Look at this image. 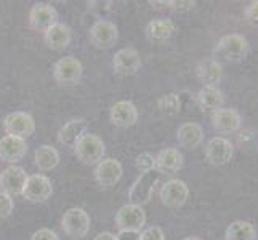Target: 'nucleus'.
Returning <instances> with one entry per match:
<instances>
[{"label": "nucleus", "instance_id": "f257e3e1", "mask_svg": "<svg viewBox=\"0 0 258 240\" xmlns=\"http://www.w3.org/2000/svg\"><path fill=\"white\" fill-rule=\"evenodd\" d=\"M213 53L220 59L229 61V63H239L247 56L248 42L241 34H228L218 40Z\"/></svg>", "mask_w": 258, "mask_h": 240}, {"label": "nucleus", "instance_id": "f03ea898", "mask_svg": "<svg viewBox=\"0 0 258 240\" xmlns=\"http://www.w3.org/2000/svg\"><path fill=\"white\" fill-rule=\"evenodd\" d=\"M104 152H106V147H104L103 139L96 135H92V133H84L74 144L76 157L88 165L101 162Z\"/></svg>", "mask_w": 258, "mask_h": 240}, {"label": "nucleus", "instance_id": "7ed1b4c3", "mask_svg": "<svg viewBox=\"0 0 258 240\" xmlns=\"http://www.w3.org/2000/svg\"><path fill=\"white\" fill-rule=\"evenodd\" d=\"M159 175L156 170H151V172H146V173H141L138 176V180L133 183L132 189L128 192V199H130V203L133 205H138V207H143L145 203H148L153 197V192H154V188L159 181Z\"/></svg>", "mask_w": 258, "mask_h": 240}, {"label": "nucleus", "instance_id": "20e7f679", "mask_svg": "<svg viewBox=\"0 0 258 240\" xmlns=\"http://www.w3.org/2000/svg\"><path fill=\"white\" fill-rule=\"evenodd\" d=\"M63 230L76 238H82L90 230V216L84 208H69L61 219Z\"/></svg>", "mask_w": 258, "mask_h": 240}, {"label": "nucleus", "instance_id": "39448f33", "mask_svg": "<svg viewBox=\"0 0 258 240\" xmlns=\"http://www.w3.org/2000/svg\"><path fill=\"white\" fill-rule=\"evenodd\" d=\"M119 37V32L115 24L108 20H98L88 32V40L92 42V45L96 48H112L115 45Z\"/></svg>", "mask_w": 258, "mask_h": 240}, {"label": "nucleus", "instance_id": "423d86ee", "mask_svg": "<svg viewBox=\"0 0 258 240\" xmlns=\"http://www.w3.org/2000/svg\"><path fill=\"white\" fill-rule=\"evenodd\" d=\"M84 67L82 63L74 56H64L58 59L53 66V77L61 85H73L77 84L82 77Z\"/></svg>", "mask_w": 258, "mask_h": 240}, {"label": "nucleus", "instance_id": "0eeeda50", "mask_svg": "<svg viewBox=\"0 0 258 240\" xmlns=\"http://www.w3.org/2000/svg\"><path fill=\"white\" fill-rule=\"evenodd\" d=\"M4 128L7 131V135L18 136L26 139L28 136L34 135L35 131V122L32 119V115L28 112L16 111L8 114L4 120Z\"/></svg>", "mask_w": 258, "mask_h": 240}, {"label": "nucleus", "instance_id": "6e6552de", "mask_svg": "<svg viewBox=\"0 0 258 240\" xmlns=\"http://www.w3.org/2000/svg\"><path fill=\"white\" fill-rule=\"evenodd\" d=\"M51 194H53V186L48 178L43 175H32L28 176V181L24 184L21 195L26 200L39 203L48 200L51 197Z\"/></svg>", "mask_w": 258, "mask_h": 240}, {"label": "nucleus", "instance_id": "1a4fd4ad", "mask_svg": "<svg viewBox=\"0 0 258 240\" xmlns=\"http://www.w3.org/2000/svg\"><path fill=\"white\" fill-rule=\"evenodd\" d=\"M145 223H146L145 210L138 205H133V203L123 205L117 211V215H115V226L120 230H137V232H140L143 229Z\"/></svg>", "mask_w": 258, "mask_h": 240}, {"label": "nucleus", "instance_id": "9d476101", "mask_svg": "<svg viewBox=\"0 0 258 240\" xmlns=\"http://www.w3.org/2000/svg\"><path fill=\"white\" fill-rule=\"evenodd\" d=\"M26 181H28V175H26L24 168L18 165L7 167L0 173V188H2V192L8 194L10 197L23 194Z\"/></svg>", "mask_w": 258, "mask_h": 240}, {"label": "nucleus", "instance_id": "9b49d317", "mask_svg": "<svg viewBox=\"0 0 258 240\" xmlns=\"http://www.w3.org/2000/svg\"><path fill=\"white\" fill-rule=\"evenodd\" d=\"M241 114L233 108H220L212 114V127L221 135H229L241 128Z\"/></svg>", "mask_w": 258, "mask_h": 240}, {"label": "nucleus", "instance_id": "f8f14e48", "mask_svg": "<svg viewBox=\"0 0 258 240\" xmlns=\"http://www.w3.org/2000/svg\"><path fill=\"white\" fill-rule=\"evenodd\" d=\"M189 197V189L184 181L181 180H170L167 181L161 189V200L165 207L180 208L183 207Z\"/></svg>", "mask_w": 258, "mask_h": 240}, {"label": "nucleus", "instance_id": "ddd939ff", "mask_svg": "<svg viewBox=\"0 0 258 240\" xmlns=\"http://www.w3.org/2000/svg\"><path fill=\"white\" fill-rule=\"evenodd\" d=\"M58 23L56 10L48 4H37L29 12V24L31 28L39 32H47L53 24Z\"/></svg>", "mask_w": 258, "mask_h": 240}, {"label": "nucleus", "instance_id": "4468645a", "mask_svg": "<svg viewBox=\"0 0 258 240\" xmlns=\"http://www.w3.org/2000/svg\"><path fill=\"white\" fill-rule=\"evenodd\" d=\"M26 152H28L26 139L12 135H5L0 139V160L2 162L15 165L26 155Z\"/></svg>", "mask_w": 258, "mask_h": 240}, {"label": "nucleus", "instance_id": "2eb2a0df", "mask_svg": "<svg viewBox=\"0 0 258 240\" xmlns=\"http://www.w3.org/2000/svg\"><path fill=\"white\" fill-rule=\"evenodd\" d=\"M206 157L212 165H226L233 157V144L223 136H213L206 146Z\"/></svg>", "mask_w": 258, "mask_h": 240}, {"label": "nucleus", "instance_id": "dca6fc26", "mask_svg": "<svg viewBox=\"0 0 258 240\" xmlns=\"http://www.w3.org/2000/svg\"><path fill=\"white\" fill-rule=\"evenodd\" d=\"M95 178L103 188H112L122 178V165L115 158H103L96 164Z\"/></svg>", "mask_w": 258, "mask_h": 240}, {"label": "nucleus", "instance_id": "f3484780", "mask_svg": "<svg viewBox=\"0 0 258 240\" xmlns=\"http://www.w3.org/2000/svg\"><path fill=\"white\" fill-rule=\"evenodd\" d=\"M114 70L120 75L135 74L141 66V58L137 50L133 48H122L114 55L112 59Z\"/></svg>", "mask_w": 258, "mask_h": 240}, {"label": "nucleus", "instance_id": "a211bd4d", "mask_svg": "<svg viewBox=\"0 0 258 240\" xmlns=\"http://www.w3.org/2000/svg\"><path fill=\"white\" fill-rule=\"evenodd\" d=\"M138 120V109L132 101H119L111 108V122L115 127L128 128Z\"/></svg>", "mask_w": 258, "mask_h": 240}, {"label": "nucleus", "instance_id": "6ab92c4d", "mask_svg": "<svg viewBox=\"0 0 258 240\" xmlns=\"http://www.w3.org/2000/svg\"><path fill=\"white\" fill-rule=\"evenodd\" d=\"M183 167V155L173 147L162 149L156 155V172L159 175H175Z\"/></svg>", "mask_w": 258, "mask_h": 240}, {"label": "nucleus", "instance_id": "aec40b11", "mask_svg": "<svg viewBox=\"0 0 258 240\" xmlns=\"http://www.w3.org/2000/svg\"><path fill=\"white\" fill-rule=\"evenodd\" d=\"M196 74H198L204 87H217V84L221 80V75H223V67L218 63V59L207 58L198 64Z\"/></svg>", "mask_w": 258, "mask_h": 240}, {"label": "nucleus", "instance_id": "412c9836", "mask_svg": "<svg viewBox=\"0 0 258 240\" xmlns=\"http://www.w3.org/2000/svg\"><path fill=\"white\" fill-rule=\"evenodd\" d=\"M176 139H178V143H180V146L186 149H194L202 143L204 130L199 123H194V122L183 123L176 131Z\"/></svg>", "mask_w": 258, "mask_h": 240}, {"label": "nucleus", "instance_id": "4be33fe9", "mask_svg": "<svg viewBox=\"0 0 258 240\" xmlns=\"http://www.w3.org/2000/svg\"><path fill=\"white\" fill-rule=\"evenodd\" d=\"M196 103L202 111H217L223 106L225 96L218 87H202L196 95Z\"/></svg>", "mask_w": 258, "mask_h": 240}, {"label": "nucleus", "instance_id": "5701e85b", "mask_svg": "<svg viewBox=\"0 0 258 240\" xmlns=\"http://www.w3.org/2000/svg\"><path fill=\"white\" fill-rule=\"evenodd\" d=\"M73 39L69 26L64 23H56L45 32V43L51 50H64Z\"/></svg>", "mask_w": 258, "mask_h": 240}, {"label": "nucleus", "instance_id": "b1692460", "mask_svg": "<svg viewBox=\"0 0 258 240\" xmlns=\"http://www.w3.org/2000/svg\"><path fill=\"white\" fill-rule=\"evenodd\" d=\"M85 130H87V122L84 119L69 120L66 125L61 127V130L58 133V141L63 146L74 147V144L79 141V138L84 135Z\"/></svg>", "mask_w": 258, "mask_h": 240}, {"label": "nucleus", "instance_id": "393cba45", "mask_svg": "<svg viewBox=\"0 0 258 240\" xmlns=\"http://www.w3.org/2000/svg\"><path fill=\"white\" fill-rule=\"evenodd\" d=\"M34 160H35V165L39 167V170L50 172L59 164V154L53 146H40L35 150Z\"/></svg>", "mask_w": 258, "mask_h": 240}, {"label": "nucleus", "instance_id": "a878e982", "mask_svg": "<svg viewBox=\"0 0 258 240\" xmlns=\"http://www.w3.org/2000/svg\"><path fill=\"white\" fill-rule=\"evenodd\" d=\"M226 240H256V230L248 221H234L226 229Z\"/></svg>", "mask_w": 258, "mask_h": 240}, {"label": "nucleus", "instance_id": "bb28decb", "mask_svg": "<svg viewBox=\"0 0 258 240\" xmlns=\"http://www.w3.org/2000/svg\"><path fill=\"white\" fill-rule=\"evenodd\" d=\"M175 31V24L170 20H154L146 26V34L153 40H167Z\"/></svg>", "mask_w": 258, "mask_h": 240}, {"label": "nucleus", "instance_id": "cd10ccee", "mask_svg": "<svg viewBox=\"0 0 258 240\" xmlns=\"http://www.w3.org/2000/svg\"><path fill=\"white\" fill-rule=\"evenodd\" d=\"M157 106H159V109L165 114H176L181 108V100L176 93H168L159 98Z\"/></svg>", "mask_w": 258, "mask_h": 240}, {"label": "nucleus", "instance_id": "c85d7f7f", "mask_svg": "<svg viewBox=\"0 0 258 240\" xmlns=\"http://www.w3.org/2000/svg\"><path fill=\"white\" fill-rule=\"evenodd\" d=\"M135 165L141 173H146L151 170H156V157L149 152H143L140 154L135 160Z\"/></svg>", "mask_w": 258, "mask_h": 240}, {"label": "nucleus", "instance_id": "c756f323", "mask_svg": "<svg viewBox=\"0 0 258 240\" xmlns=\"http://www.w3.org/2000/svg\"><path fill=\"white\" fill-rule=\"evenodd\" d=\"M13 197L5 192H0V218H7L13 211Z\"/></svg>", "mask_w": 258, "mask_h": 240}, {"label": "nucleus", "instance_id": "7c9ffc66", "mask_svg": "<svg viewBox=\"0 0 258 240\" xmlns=\"http://www.w3.org/2000/svg\"><path fill=\"white\" fill-rule=\"evenodd\" d=\"M140 240H165V235H164L161 227L151 226V227L145 229L143 232H141V238Z\"/></svg>", "mask_w": 258, "mask_h": 240}, {"label": "nucleus", "instance_id": "2f4dec72", "mask_svg": "<svg viewBox=\"0 0 258 240\" xmlns=\"http://www.w3.org/2000/svg\"><path fill=\"white\" fill-rule=\"evenodd\" d=\"M31 240H59V237L56 235L55 230L43 227V229H39L37 232H34Z\"/></svg>", "mask_w": 258, "mask_h": 240}, {"label": "nucleus", "instance_id": "473e14b6", "mask_svg": "<svg viewBox=\"0 0 258 240\" xmlns=\"http://www.w3.org/2000/svg\"><path fill=\"white\" fill-rule=\"evenodd\" d=\"M244 16H245V20L248 23L258 26V0H256V2H252L250 5L245 8V10H244Z\"/></svg>", "mask_w": 258, "mask_h": 240}, {"label": "nucleus", "instance_id": "72a5a7b5", "mask_svg": "<svg viewBox=\"0 0 258 240\" xmlns=\"http://www.w3.org/2000/svg\"><path fill=\"white\" fill-rule=\"evenodd\" d=\"M162 4L173 8L176 12H188L194 7V2H162Z\"/></svg>", "mask_w": 258, "mask_h": 240}, {"label": "nucleus", "instance_id": "f704fd0d", "mask_svg": "<svg viewBox=\"0 0 258 240\" xmlns=\"http://www.w3.org/2000/svg\"><path fill=\"white\" fill-rule=\"evenodd\" d=\"M141 232L137 230H119V234L115 235V240H140Z\"/></svg>", "mask_w": 258, "mask_h": 240}, {"label": "nucleus", "instance_id": "c9c22d12", "mask_svg": "<svg viewBox=\"0 0 258 240\" xmlns=\"http://www.w3.org/2000/svg\"><path fill=\"white\" fill-rule=\"evenodd\" d=\"M93 240H115V235L111 232H100Z\"/></svg>", "mask_w": 258, "mask_h": 240}, {"label": "nucleus", "instance_id": "e433bc0d", "mask_svg": "<svg viewBox=\"0 0 258 240\" xmlns=\"http://www.w3.org/2000/svg\"><path fill=\"white\" fill-rule=\"evenodd\" d=\"M183 240H201L199 237H186V238H183Z\"/></svg>", "mask_w": 258, "mask_h": 240}]
</instances>
